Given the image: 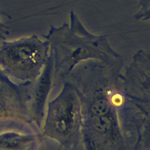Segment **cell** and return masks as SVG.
<instances>
[{
  "label": "cell",
  "mask_w": 150,
  "mask_h": 150,
  "mask_svg": "<svg viewBox=\"0 0 150 150\" xmlns=\"http://www.w3.org/2000/svg\"><path fill=\"white\" fill-rule=\"evenodd\" d=\"M42 36L49 42L51 52L71 65L87 58L111 60L118 57L110 46L107 36L89 32L73 11L70 13V23L51 26L47 34Z\"/></svg>",
  "instance_id": "1"
},
{
  "label": "cell",
  "mask_w": 150,
  "mask_h": 150,
  "mask_svg": "<svg viewBox=\"0 0 150 150\" xmlns=\"http://www.w3.org/2000/svg\"><path fill=\"white\" fill-rule=\"evenodd\" d=\"M49 48L46 40L35 35L13 40L4 39L0 43V60L11 67L35 70L46 61Z\"/></svg>",
  "instance_id": "2"
},
{
  "label": "cell",
  "mask_w": 150,
  "mask_h": 150,
  "mask_svg": "<svg viewBox=\"0 0 150 150\" xmlns=\"http://www.w3.org/2000/svg\"><path fill=\"white\" fill-rule=\"evenodd\" d=\"M140 10L135 15V18L139 21H146L150 18L149 0H138Z\"/></svg>",
  "instance_id": "3"
},
{
  "label": "cell",
  "mask_w": 150,
  "mask_h": 150,
  "mask_svg": "<svg viewBox=\"0 0 150 150\" xmlns=\"http://www.w3.org/2000/svg\"><path fill=\"white\" fill-rule=\"evenodd\" d=\"M9 33L8 28L0 19V36L5 38V36Z\"/></svg>",
  "instance_id": "4"
}]
</instances>
